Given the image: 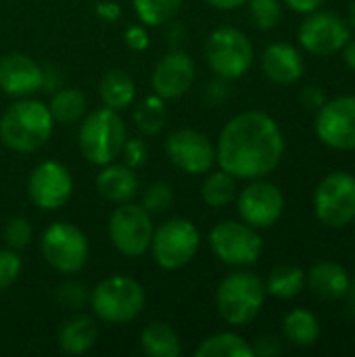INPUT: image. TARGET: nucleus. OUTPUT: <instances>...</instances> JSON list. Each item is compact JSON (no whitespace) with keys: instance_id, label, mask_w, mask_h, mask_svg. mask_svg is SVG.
<instances>
[{"instance_id":"obj_1","label":"nucleus","mask_w":355,"mask_h":357,"mask_svg":"<svg viewBox=\"0 0 355 357\" xmlns=\"http://www.w3.org/2000/svg\"><path fill=\"white\" fill-rule=\"evenodd\" d=\"M285 136L264 111H243L228 119L216 144V163L236 180L270 176L282 161Z\"/></svg>"},{"instance_id":"obj_2","label":"nucleus","mask_w":355,"mask_h":357,"mask_svg":"<svg viewBox=\"0 0 355 357\" xmlns=\"http://www.w3.org/2000/svg\"><path fill=\"white\" fill-rule=\"evenodd\" d=\"M54 119L48 105L31 96L17 98L0 117V142L15 153H36L52 136Z\"/></svg>"},{"instance_id":"obj_3","label":"nucleus","mask_w":355,"mask_h":357,"mask_svg":"<svg viewBox=\"0 0 355 357\" xmlns=\"http://www.w3.org/2000/svg\"><path fill=\"white\" fill-rule=\"evenodd\" d=\"M146 303V293L142 284L126 274H113L103 278L92 291L88 305L96 320L113 326H123L134 322Z\"/></svg>"},{"instance_id":"obj_4","label":"nucleus","mask_w":355,"mask_h":357,"mask_svg":"<svg viewBox=\"0 0 355 357\" xmlns=\"http://www.w3.org/2000/svg\"><path fill=\"white\" fill-rule=\"evenodd\" d=\"M128 130L119 111L100 107L84 115L77 130V144L84 159L92 165L113 163L126 144Z\"/></svg>"},{"instance_id":"obj_5","label":"nucleus","mask_w":355,"mask_h":357,"mask_svg":"<svg viewBox=\"0 0 355 357\" xmlns=\"http://www.w3.org/2000/svg\"><path fill=\"white\" fill-rule=\"evenodd\" d=\"M264 280L249 270L230 272L216 289V307L220 318L230 326L253 322L266 303Z\"/></svg>"},{"instance_id":"obj_6","label":"nucleus","mask_w":355,"mask_h":357,"mask_svg":"<svg viewBox=\"0 0 355 357\" xmlns=\"http://www.w3.org/2000/svg\"><path fill=\"white\" fill-rule=\"evenodd\" d=\"M253 42L236 27H218L209 33L205 44V59L209 69L228 82L241 79L253 67Z\"/></svg>"},{"instance_id":"obj_7","label":"nucleus","mask_w":355,"mask_h":357,"mask_svg":"<svg viewBox=\"0 0 355 357\" xmlns=\"http://www.w3.org/2000/svg\"><path fill=\"white\" fill-rule=\"evenodd\" d=\"M201 249V232L186 218H172L155 228L151 241V253L159 268L180 270L188 266Z\"/></svg>"},{"instance_id":"obj_8","label":"nucleus","mask_w":355,"mask_h":357,"mask_svg":"<svg viewBox=\"0 0 355 357\" xmlns=\"http://www.w3.org/2000/svg\"><path fill=\"white\" fill-rule=\"evenodd\" d=\"M109 241L123 257L136 259L151 249L153 241V215L134 201L117 205L107 222Z\"/></svg>"},{"instance_id":"obj_9","label":"nucleus","mask_w":355,"mask_h":357,"mask_svg":"<svg viewBox=\"0 0 355 357\" xmlns=\"http://www.w3.org/2000/svg\"><path fill=\"white\" fill-rule=\"evenodd\" d=\"M209 247L222 264L232 268H247L259 259L264 241L259 230L245 224L243 220H222L209 232Z\"/></svg>"},{"instance_id":"obj_10","label":"nucleus","mask_w":355,"mask_h":357,"mask_svg":"<svg viewBox=\"0 0 355 357\" xmlns=\"http://www.w3.org/2000/svg\"><path fill=\"white\" fill-rule=\"evenodd\" d=\"M40 251L44 261L52 270L71 276L77 274L88 264L90 245L86 234L75 224L54 222L44 230L40 241Z\"/></svg>"},{"instance_id":"obj_11","label":"nucleus","mask_w":355,"mask_h":357,"mask_svg":"<svg viewBox=\"0 0 355 357\" xmlns=\"http://www.w3.org/2000/svg\"><path fill=\"white\" fill-rule=\"evenodd\" d=\"M316 218L326 228H345L355 222V176L349 172H333L316 186Z\"/></svg>"},{"instance_id":"obj_12","label":"nucleus","mask_w":355,"mask_h":357,"mask_svg":"<svg viewBox=\"0 0 355 357\" xmlns=\"http://www.w3.org/2000/svg\"><path fill=\"white\" fill-rule=\"evenodd\" d=\"M234 201L241 220L255 230L272 228L282 218L287 205L282 190L264 178L249 180V184L236 195Z\"/></svg>"},{"instance_id":"obj_13","label":"nucleus","mask_w":355,"mask_h":357,"mask_svg":"<svg viewBox=\"0 0 355 357\" xmlns=\"http://www.w3.org/2000/svg\"><path fill=\"white\" fill-rule=\"evenodd\" d=\"M73 195V176L67 165L54 159L38 163L27 178V197L42 211L61 209Z\"/></svg>"},{"instance_id":"obj_14","label":"nucleus","mask_w":355,"mask_h":357,"mask_svg":"<svg viewBox=\"0 0 355 357\" xmlns=\"http://www.w3.org/2000/svg\"><path fill=\"white\" fill-rule=\"evenodd\" d=\"M165 155L180 172L203 176L216 165V146L195 128H176L165 140Z\"/></svg>"},{"instance_id":"obj_15","label":"nucleus","mask_w":355,"mask_h":357,"mask_svg":"<svg viewBox=\"0 0 355 357\" xmlns=\"http://www.w3.org/2000/svg\"><path fill=\"white\" fill-rule=\"evenodd\" d=\"M316 136L335 151H355V94L326 100L316 111Z\"/></svg>"},{"instance_id":"obj_16","label":"nucleus","mask_w":355,"mask_h":357,"mask_svg":"<svg viewBox=\"0 0 355 357\" xmlns=\"http://www.w3.org/2000/svg\"><path fill=\"white\" fill-rule=\"evenodd\" d=\"M352 38L349 25L337 13L331 10H314L308 13L303 23L299 25V44L316 56H328L343 50L347 40Z\"/></svg>"},{"instance_id":"obj_17","label":"nucleus","mask_w":355,"mask_h":357,"mask_svg":"<svg viewBox=\"0 0 355 357\" xmlns=\"http://www.w3.org/2000/svg\"><path fill=\"white\" fill-rule=\"evenodd\" d=\"M195 73L197 67L188 52H184L182 48L169 50L157 61L151 73L153 92L163 100H176L192 88Z\"/></svg>"},{"instance_id":"obj_18","label":"nucleus","mask_w":355,"mask_h":357,"mask_svg":"<svg viewBox=\"0 0 355 357\" xmlns=\"http://www.w3.org/2000/svg\"><path fill=\"white\" fill-rule=\"evenodd\" d=\"M0 90L13 98L42 92V65L23 52L4 54L0 59Z\"/></svg>"},{"instance_id":"obj_19","label":"nucleus","mask_w":355,"mask_h":357,"mask_svg":"<svg viewBox=\"0 0 355 357\" xmlns=\"http://www.w3.org/2000/svg\"><path fill=\"white\" fill-rule=\"evenodd\" d=\"M262 69L266 77L278 86H291L303 77L305 63L301 52L289 42H274L262 54Z\"/></svg>"},{"instance_id":"obj_20","label":"nucleus","mask_w":355,"mask_h":357,"mask_svg":"<svg viewBox=\"0 0 355 357\" xmlns=\"http://www.w3.org/2000/svg\"><path fill=\"white\" fill-rule=\"evenodd\" d=\"M305 284L322 301H341L349 293V272L337 261H318L305 272Z\"/></svg>"},{"instance_id":"obj_21","label":"nucleus","mask_w":355,"mask_h":357,"mask_svg":"<svg viewBox=\"0 0 355 357\" xmlns=\"http://www.w3.org/2000/svg\"><path fill=\"white\" fill-rule=\"evenodd\" d=\"M96 190L109 203L121 205L134 201L140 192V182L136 169L128 167L126 163H107L103 165L100 174L96 176Z\"/></svg>"},{"instance_id":"obj_22","label":"nucleus","mask_w":355,"mask_h":357,"mask_svg":"<svg viewBox=\"0 0 355 357\" xmlns=\"http://www.w3.org/2000/svg\"><path fill=\"white\" fill-rule=\"evenodd\" d=\"M98 341V322L88 314H73L67 318L56 335L59 349L65 356H84Z\"/></svg>"},{"instance_id":"obj_23","label":"nucleus","mask_w":355,"mask_h":357,"mask_svg":"<svg viewBox=\"0 0 355 357\" xmlns=\"http://www.w3.org/2000/svg\"><path fill=\"white\" fill-rule=\"evenodd\" d=\"M98 96L105 107L123 111L136 100V84L123 69H111L98 82Z\"/></svg>"},{"instance_id":"obj_24","label":"nucleus","mask_w":355,"mask_h":357,"mask_svg":"<svg viewBox=\"0 0 355 357\" xmlns=\"http://www.w3.org/2000/svg\"><path fill=\"white\" fill-rule=\"evenodd\" d=\"M140 347L149 357H180L182 341L178 333L163 320L149 322L140 333Z\"/></svg>"},{"instance_id":"obj_25","label":"nucleus","mask_w":355,"mask_h":357,"mask_svg":"<svg viewBox=\"0 0 355 357\" xmlns=\"http://www.w3.org/2000/svg\"><path fill=\"white\" fill-rule=\"evenodd\" d=\"M320 322L316 314H312L305 307L291 310L282 320V335L285 339L295 347H312L320 339Z\"/></svg>"},{"instance_id":"obj_26","label":"nucleus","mask_w":355,"mask_h":357,"mask_svg":"<svg viewBox=\"0 0 355 357\" xmlns=\"http://www.w3.org/2000/svg\"><path fill=\"white\" fill-rule=\"evenodd\" d=\"M48 111L54 123H77L88 113V98L77 88H59L48 102Z\"/></svg>"},{"instance_id":"obj_27","label":"nucleus","mask_w":355,"mask_h":357,"mask_svg":"<svg viewBox=\"0 0 355 357\" xmlns=\"http://www.w3.org/2000/svg\"><path fill=\"white\" fill-rule=\"evenodd\" d=\"M236 178L230 176L228 172H224L222 167L220 169H209L203 184H201V199L207 207H213V209H220V207H226L230 205L234 199H236Z\"/></svg>"},{"instance_id":"obj_28","label":"nucleus","mask_w":355,"mask_h":357,"mask_svg":"<svg viewBox=\"0 0 355 357\" xmlns=\"http://www.w3.org/2000/svg\"><path fill=\"white\" fill-rule=\"evenodd\" d=\"M264 284L266 293L276 299H295L305 287V272L299 266L282 264L268 274V280Z\"/></svg>"},{"instance_id":"obj_29","label":"nucleus","mask_w":355,"mask_h":357,"mask_svg":"<svg viewBox=\"0 0 355 357\" xmlns=\"http://www.w3.org/2000/svg\"><path fill=\"white\" fill-rule=\"evenodd\" d=\"M197 357H253V347L236 333H218L199 343Z\"/></svg>"},{"instance_id":"obj_30","label":"nucleus","mask_w":355,"mask_h":357,"mask_svg":"<svg viewBox=\"0 0 355 357\" xmlns=\"http://www.w3.org/2000/svg\"><path fill=\"white\" fill-rule=\"evenodd\" d=\"M134 123H136L140 136H144V138L157 136L165 128V123H167V107H165V100L161 96H157V94H151V96L142 98L136 105Z\"/></svg>"},{"instance_id":"obj_31","label":"nucleus","mask_w":355,"mask_h":357,"mask_svg":"<svg viewBox=\"0 0 355 357\" xmlns=\"http://www.w3.org/2000/svg\"><path fill=\"white\" fill-rule=\"evenodd\" d=\"M132 6L142 25L161 27L167 21L176 19L182 0H132Z\"/></svg>"},{"instance_id":"obj_32","label":"nucleus","mask_w":355,"mask_h":357,"mask_svg":"<svg viewBox=\"0 0 355 357\" xmlns=\"http://www.w3.org/2000/svg\"><path fill=\"white\" fill-rule=\"evenodd\" d=\"M140 205L151 213V215H161L169 211L174 205V188L167 182H151L142 192H140Z\"/></svg>"},{"instance_id":"obj_33","label":"nucleus","mask_w":355,"mask_h":357,"mask_svg":"<svg viewBox=\"0 0 355 357\" xmlns=\"http://www.w3.org/2000/svg\"><path fill=\"white\" fill-rule=\"evenodd\" d=\"M54 299L61 307L71 310V312H80L90 301V289L86 284H82L80 280L67 278L54 289Z\"/></svg>"},{"instance_id":"obj_34","label":"nucleus","mask_w":355,"mask_h":357,"mask_svg":"<svg viewBox=\"0 0 355 357\" xmlns=\"http://www.w3.org/2000/svg\"><path fill=\"white\" fill-rule=\"evenodd\" d=\"M251 19L257 29L268 31L274 29L282 17V2L280 0H247Z\"/></svg>"},{"instance_id":"obj_35","label":"nucleus","mask_w":355,"mask_h":357,"mask_svg":"<svg viewBox=\"0 0 355 357\" xmlns=\"http://www.w3.org/2000/svg\"><path fill=\"white\" fill-rule=\"evenodd\" d=\"M2 236H4V243L8 249H15V251H21L25 247H29L31 238H33V228H31V222L23 215H15L10 218L6 224H4V230H2Z\"/></svg>"},{"instance_id":"obj_36","label":"nucleus","mask_w":355,"mask_h":357,"mask_svg":"<svg viewBox=\"0 0 355 357\" xmlns=\"http://www.w3.org/2000/svg\"><path fill=\"white\" fill-rule=\"evenodd\" d=\"M21 257H19V251L15 249H0V293L8 291L17 280H19V274H21Z\"/></svg>"},{"instance_id":"obj_37","label":"nucleus","mask_w":355,"mask_h":357,"mask_svg":"<svg viewBox=\"0 0 355 357\" xmlns=\"http://www.w3.org/2000/svg\"><path fill=\"white\" fill-rule=\"evenodd\" d=\"M121 157L123 163L132 169H140L142 165H146L149 161V144L144 140V136H136V138H126V144L121 149Z\"/></svg>"},{"instance_id":"obj_38","label":"nucleus","mask_w":355,"mask_h":357,"mask_svg":"<svg viewBox=\"0 0 355 357\" xmlns=\"http://www.w3.org/2000/svg\"><path fill=\"white\" fill-rule=\"evenodd\" d=\"M228 96H230L228 79L218 77V75H216V77L205 86V90H203V100H205V105H209V107H220V105H224V102L228 100Z\"/></svg>"},{"instance_id":"obj_39","label":"nucleus","mask_w":355,"mask_h":357,"mask_svg":"<svg viewBox=\"0 0 355 357\" xmlns=\"http://www.w3.org/2000/svg\"><path fill=\"white\" fill-rule=\"evenodd\" d=\"M123 42H126V46H128L130 50H134V52H142V50H146V48H149L151 38H149L146 27L136 23V25L126 27V31H123Z\"/></svg>"},{"instance_id":"obj_40","label":"nucleus","mask_w":355,"mask_h":357,"mask_svg":"<svg viewBox=\"0 0 355 357\" xmlns=\"http://www.w3.org/2000/svg\"><path fill=\"white\" fill-rule=\"evenodd\" d=\"M326 100V92L320 86H305L299 92V102L305 111H318Z\"/></svg>"},{"instance_id":"obj_41","label":"nucleus","mask_w":355,"mask_h":357,"mask_svg":"<svg viewBox=\"0 0 355 357\" xmlns=\"http://www.w3.org/2000/svg\"><path fill=\"white\" fill-rule=\"evenodd\" d=\"M251 347H253V356L257 357H274L282 354V343L276 337H272V335L257 337Z\"/></svg>"},{"instance_id":"obj_42","label":"nucleus","mask_w":355,"mask_h":357,"mask_svg":"<svg viewBox=\"0 0 355 357\" xmlns=\"http://www.w3.org/2000/svg\"><path fill=\"white\" fill-rule=\"evenodd\" d=\"M188 40V29L180 23V21H167L165 23V44L169 46V50H178L182 48V44Z\"/></svg>"},{"instance_id":"obj_43","label":"nucleus","mask_w":355,"mask_h":357,"mask_svg":"<svg viewBox=\"0 0 355 357\" xmlns=\"http://www.w3.org/2000/svg\"><path fill=\"white\" fill-rule=\"evenodd\" d=\"M63 84V73L56 65L42 67V92H56Z\"/></svg>"},{"instance_id":"obj_44","label":"nucleus","mask_w":355,"mask_h":357,"mask_svg":"<svg viewBox=\"0 0 355 357\" xmlns=\"http://www.w3.org/2000/svg\"><path fill=\"white\" fill-rule=\"evenodd\" d=\"M94 10L103 21H109V23H113L121 17V6L113 0H98L94 4Z\"/></svg>"},{"instance_id":"obj_45","label":"nucleus","mask_w":355,"mask_h":357,"mask_svg":"<svg viewBox=\"0 0 355 357\" xmlns=\"http://www.w3.org/2000/svg\"><path fill=\"white\" fill-rule=\"evenodd\" d=\"M291 10L295 13H301V15H308V13H314L322 6L324 0H282Z\"/></svg>"},{"instance_id":"obj_46","label":"nucleus","mask_w":355,"mask_h":357,"mask_svg":"<svg viewBox=\"0 0 355 357\" xmlns=\"http://www.w3.org/2000/svg\"><path fill=\"white\" fill-rule=\"evenodd\" d=\"M205 2L218 10H234V8L247 4V0H205Z\"/></svg>"},{"instance_id":"obj_47","label":"nucleus","mask_w":355,"mask_h":357,"mask_svg":"<svg viewBox=\"0 0 355 357\" xmlns=\"http://www.w3.org/2000/svg\"><path fill=\"white\" fill-rule=\"evenodd\" d=\"M341 52H343V61L347 63V67L355 71V38H349V40H347V44L343 46Z\"/></svg>"},{"instance_id":"obj_48","label":"nucleus","mask_w":355,"mask_h":357,"mask_svg":"<svg viewBox=\"0 0 355 357\" xmlns=\"http://www.w3.org/2000/svg\"><path fill=\"white\" fill-rule=\"evenodd\" d=\"M347 297H349V305L354 307V312H355V278L352 280V284H349V293H347Z\"/></svg>"},{"instance_id":"obj_49","label":"nucleus","mask_w":355,"mask_h":357,"mask_svg":"<svg viewBox=\"0 0 355 357\" xmlns=\"http://www.w3.org/2000/svg\"><path fill=\"white\" fill-rule=\"evenodd\" d=\"M349 25L355 29V0L352 2V6H349Z\"/></svg>"}]
</instances>
